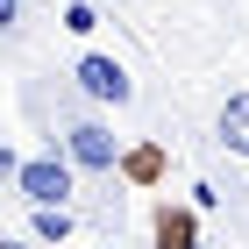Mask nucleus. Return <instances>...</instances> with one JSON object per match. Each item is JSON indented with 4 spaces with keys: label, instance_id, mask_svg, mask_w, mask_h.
Here are the masks:
<instances>
[{
    "label": "nucleus",
    "instance_id": "nucleus-1",
    "mask_svg": "<svg viewBox=\"0 0 249 249\" xmlns=\"http://www.w3.org/2000/svg\"><path fill=\"white\" fill-rule=\"evenodd\" d=\"M15 192L29 207H64V199H71V157H64V142H50L43 157H21Z\"/></svg>",
    "mask_w": 249,
    "mask_h": 249
},
{
    "label": "nucleus",
    "instance_id": "nucleus-2",
    "mask_svg": "<svg viewBox=\"0 0 249 249\" xmlns=\"http://www.w3.org/2000/svg\"><path fill=\"white\" fill-rule=\"evenodd\" d=\"M71 78H78V93L93 100V107H128V100H135L128 64H121V57H100V50H86V57L71 64Z\"/></svg>",
    "mask_w": 249,
    "mask_h": 249
},
{
    "label": "nucleus",
    "instance_id": "nucleus-3",
    "mask_svg": "<svg viewBox=\"0 0 249 249\" xmlns=\"http://www.w3.org/2000/svg\"><path fill=\"white\" fill-rule=\"evenodd\" d=\"M57 142H64V157H71V171H107L114 178V164H121V135L107 128V121H71Z\"/></svg>",
    "mask_w": 249,
    "mask_h": 249
},
{
    "label": "nucleus",
    "instance_id": "nucleus-4",
    "mask_svg": "<svg viewBox=\"0 0 249 249\" xmlns=\"http://www.w3.org/2000/svg\"><path fill=\"white\" fill-rule=\"evenodd\" d=\"M150 235H157V249H192V242H199V213L164 199V207H157V221H150Z\"/></svg>",
    "mask_w": 249,
    "mask_h": 249
},
{
    "label": "nucleus",
    "instance_id": "nucleus-5",
    "mask_svg": "<svg viewBox=\"0 0 249 249\" xmlns=\"http://www.w3.org/2000/svg\"><path fill=\"white\" fill-rule=\"evenodd\" d=\"M114 178H128V185H157V178H164V150H157V142H135V150H121Z\"/></svg>",
    "mask_w": 249,
    "mask_h": 249
},
{
    "label": "nucleus",
    "instance_id": "nucleus-6",
    "mask_svg": "<svg viewBox=\"0 0 249 249\" xmlns=\"http://www.w3.org/2000/svg\"><path fill=\"white\" fill-rule=\"evenodd\" d=\"M221 150H235V157H249V93H228V107H221Z\"/></svg>",
    "mask_w": 249,
    "mask_h": 249
},
{
    "label": "nucleus",
    "instance_id": "nucleus-7",
    "mask_svg": "<svg viewBox=\"0 0 249 249\" xmlns=\"http://www.w3.org/2000/svg\"><path fill=\"white\" fill-rule=\"evenodd\" d=\"M36 235L43 242H64L71 235V207H36Z\"/></svg>",
    "mask_w": 249,
    "mask_h": 249
},
{
    "label": "nucleus",
    "instance_id": "nucleus-8",
    "mask_svg": "<svg viewBox=\"0 0 249 249\" xmlns=\"http://www.w3.org/2000/svg\"><path fill=\"white\" fill-rule=\"evenodd\" d=\"M64 29H71V36H93V29H100L93 0H71V7H64Z\"/></svg>",
    "mask_w": 249,
    "mask_h": 249
},
{
    "label": "nucleus",
    "instance_id": "nucleus-9",
    "mask_svg": "<svg viewBox=\"0 0 249 249\" xmlns=\"http://www.w3.org/2000/svg\"><path fill=\"white\" fill-rule=\"evenodd\" d=\"M15 21H21V0H0V36H7Z\"/></svg>",
    "mask_w": 249,
    "mask_h": 249
},
{
    "label": "nucleus",
    "instance_id": "nucleus-10",
    "mask_svg": "<svg viewBox=\"0 0 249 249\" xmlns=\"http://www.w3.org/2000/svg\"><path fill=\"white\" fill-rule=\"evenodd\" d=\"M15 171H21V157L7 150V142H0V178H7V185H15Z\"/></svg>",
    "mask_w": 249,
    "mask_h": 249
}]
</instances>
